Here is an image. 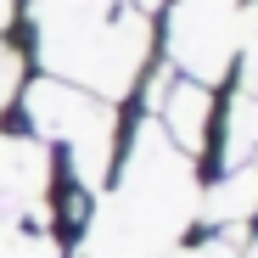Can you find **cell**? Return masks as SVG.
Instances as JSON below:
<instances>
[{
    "label": "cell",
    "instance_id": "5b68a950",
    "mask_svg": "<svg viewBox=\"0 0 258 258\" xmlns=\"http://www.w3.org/2000/svg\"><path fill=\"white\" fill-rule=\"evenodd\" d=\"M252 152H258V96H236L230 101V135H225V168H241V163H252Z\"/></svg>",
    "mask_w": 258,
    "mask_h": 258
},
{
    "label": "cell",
    "instance_id": "277c9868",
    "mask_svg": "<svg viewBox=\"0 0 258 258\" xmlns=\"http://www.w3.org/2000/svg\"><path fill=\"white\" fill-rule=\"evenodd\" d=\"M197 219L213 230H247L258 219V163L225 168L202 197H197Z\"/></svg>",
    "mask_w": 258,
    "mask_h": 258
},
{
    "label": "cell",
    "instance_id": "30bf717a",
    "mask_svg": "<svg viewBox=\"0 0 258 258\" xmlns=\"http://www.w3.org/2000/svg\"><path fill=\"white\" fill-rule=\"evenodd\" d=\"M6 17H12V0H0V23H6Z\"/></svg>",
    "mask_w": 258,
    "mask_h": 258
},
{
    "label": "cell",
    "instance_id": "52a82bcc",
    "mask_svg": "<svg viewBox=\"0 0 258 258\" xmlns=\"http://www.w3.org/2000/svg\"><path fill=\"white\" fill-rule=\"evenodd\" d=\"M241 247H247V230H213L197 241H174L163 258H241Z\"/></svg>",
    "mask_w": 258,
    "mask_h": 258
},
{
    "label": "cell",
    "instance_id": "8992f818",
    "mask_svg": "<svg viewBox=\"0 0 258 258\" xmlns=\"http://www.w3.org/2000/svg\"><path fill=\"white\" fill-rule=\"evenodd\" d=\"M0 258H62V241L28 225H0Z\"/></svg>",
    "mask_w": 258,
    "mask_h": 258
},
{
    "label": "cell",
    "instance_id": "7a4b0ae2",
    "mask_svg": "<svg viewBox=\"0 0 258 258\" xmlns=\"http://www.w3.org/2000/svg\"><path fill=\"white\" fill-rule=\"evenodd\" d=\"M241 0H174L168 12V62L180 68V79L197 84H219L236 68V45H241Z\"/></svg>",
    "mask_w": 258,
    "mask_h": 258
},
{
    "label": "cell",
    "instance_id": "6da1fadb",
    "mask_svg": "<svg viewBox=\"0 0 258 258\" xmlns=\"http://www.w3.org/2000/svg\"><path fill=\"white\" fill-rule=\"evenodd\" d=\"M39 141H56L68 152V168L79 191H107L112 180V163H118V118H112V101L79 90L68 79H34L28 96H23Z\"/></svg>",
    "mask_w": 258,
    "mask_h": 258
},
{
    "label": "cell",
    "instance_id": "3957f363",
    "mask_svg": "<svg viewBox=\"0 0 258 258\" xmlns=\"http://www.w3.org/2000/svg\"><path fill=\"white\" fill-rule=\"evenodd\" d=\"M157 129H163V141L174 146L180 157H202L208 152V135H213V90L197 79H168L163 84V96H157Z\"/></svg>",
    "mask_w": 258,
    "mask_h": 258
},
{
    "label": "cell",
    "instance_id": "ba28073f",
    "mask_svg": "<svg viewBox=\"0 0 258 258\" xmlns=\"http://www.w3.org/2000/svg\"><path fill=\"white\" fill-rule=\"evenodd\" d=\"M236 73H241V90L258 96V6L241 12V45H236Z\"/></svg>",
    "mask_w": 258,
    "mask_h": 258
},
{
    "label": "cell",
    "instance_id": "9c48e42d",
    "mask_svg": "<svg viewBox=\"0 0 258 258\" xmlns=\"http://www.w3.org/2000/svg\"><path fill=\"white\" fill-rule=\"evenodd\" d=\"M12 90H17V51L0 39V107L12 101Z\"/></svg>",
    "mask_w": 258,
    "mask_h": 258
}]
</instances>
